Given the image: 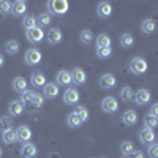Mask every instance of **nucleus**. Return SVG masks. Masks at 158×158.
Segmentation results:
<instances>
[{"mask_svg":"<svg viewBox=\"0 0 158 158\" xmlns=\"http://www.w3.org/2000/svg\"><path fill=\"white\" fill-rule=\"evenodd\" d=\"M48 10L51 11L49 15H56V16H63L67 15L70 10V3L67 0H49L48 2Z\"/></svg>","mask_w":158,"mask_h":158,"instance_id":"f257e3e1","label":"nucleus"},{"mask_svg":"<svg viewBox=\"0 0 158 158\" xmlns=\"http://www.w3.org/2000/svg\"><path fill=\"white\" fill-rule=\"evenodd\" d=\"M128 68H130V71L133 73V74H144V73L147 71L149 65H147V60L144 59V57H135V59L130 60Z\"/></svg>","mask_w":158,"mask_h":158,"instance_id":"f03ea898","label":"nucleus"},{"mask_svg":"<svg viewBox=\"0 0 158 158\" xmlns=\"http://www.w3.org/2000/svg\"><path fill=\"white\" fill-rule=\"evenodd\" d=\"M24 60L27 65H30V67H36V65L41 63L43 60V54H41V51L36 49V48H30L25 51V54H24Z\"/></svg>","mask_w":158,"mask_h":158,"instance_id":"7ed1b4c3","label":"nucleus"},{"mask_svg":"<svg viewBox=\"0 0 158 158\" xmlns=\"http://www.w3.org/2000/svg\"><path fill=\"white\" fill-rule=\"evenodd\" d=\"M25 38H27V41L32 43V44H38V43H41L43 40H44V30L41 27H33V29H29V30H25Z\"/></svg>","mask_w":158,"mask_h":158,"instance_id":"20e7f679","label":"nucleus"},{"mask_svg":"<svg viewBox=\"0 0 158 158\" xmlns=\"http://www.w3.org/2000/svg\"><path fill=\"white\" fill-rule=\"evenodd\" d=\"M101 109H103L104 112H108V114H114V112L118 109V101H117V98H114V97L103 98V101H101Z\"/></svg>","mask_w":158,"mask_h":158,"instance_id":"39448f33","label":"nucleus"},{"mask_svg":"<svg viewBox=\"0 0 158 158\" xmlns=\"http://www.w3.org/2000/svg\"><path fill=\"white\" fill-rule=\"evenodd\" d=\"M152 98V94H150V90L147 89H139L138 92H135V97L133 100L136 101L138 106H144V104H147Z\"/></svg>","mask_w":158,"mask_h":158,"instance_id":"423d86ee","label":"nucleus"},{"mask_svg":"<svg viewBox=\"0 0 158 158\" xmlns=\"http://www.w3.org/2000/svg\"><path fill=\"white\" fill-rule=\"evenodd\" d=\"M10 13L16 18L25 16V13H27V2H25V0H16V2H13Z\"/></svg>","mask_w":158,"mask_h":158,"instance_id":"0eeeda50","label":"nucleus"},{"mask_svg":"<svg viewBox=\"0 0 158 158\" xmlns=\"http://www.w3.org/2000/svg\"><path fill=\"white\" fill-rule=\"evenodd\" d=\"M15 131H16V139H18L19 142H22V144L30 142V139H32V130H30L27 125H21V127H18V130H15Z\"/></svg>","mask_w":158,"mask_h":158,"instance_id":"6e6552de","label":"nucleus"},{"mask_svg":"<svg viewBox=\"0 0 158 158\" xmlns=\"http://www.w3.org/2000/svg\"><path fill=\"white\" fill-rule=\"evenodd\" d=\"M44 35H46V40H48L49 44H59V43L62 41V38H63L62 30H60L59 27H51Z\"/></svg>","mask_w":158,"mask_h":158,"instance_id":"1a4fd4ad","label":"nucleus"},{"mask_svg":"<svg viewBox=\"0 0 158 158\" xmlns=\"http://www.w3.org/2000/svg\"><path fill=\"white\" fill-rule=\"evenodd\" d=\"M79 101V92L74 87H68L67 90L63 92V103L65 104H76Z\"/></svg>","mask_w":158,"mask_h":158,"instance_id":"9d476101","label":"nucleus"},{"mask_svg":"<svg viewBox=\"0 0 158 158\" xmlns=\"http://www.w3.org/2000/svg\"><path fill=\"white\" fill-rule=\"evenodd\" d=\"M98 84H100L101 89H114L117 85V77L112 73H106V74H103L100 77Z\"/></svg>","mask_w":158,"mask_h":158,"instance_id":"9b49d317","label":"nucleus"},{"mask_svg":"<svg viewBox=\"0 0 158 158\" xmlns=\"http://www.w3.org/2000/svg\"><path fill=\"white\" fill-rule=\"evenodd\" d=\"M138 136H139V141H141L142 144H146V146H150V144L155 142V131L150 130V128L144 127V128L139 131Z\"/></svg>","mask_w":158,"mask_h":158,"instance_id":"f8f14e48","label":"nucleus"},{"mask_svg":"<svg viewBox=\"0 0 158 158\" xmlns=\"http://www.w3.org/2000/svg\"><path fill=\"white\" fill-rule=\"evenodd\" d=\"M36 153H38V147L35 144H32V142L22 144V147H21V156L22 158H35Z\"/></svg>","mask_w":158,"mask_h":158,"instance_id":"ddd939ff","label":"nucleus"},{"mask_svg":"<svg viewBox=\"0 0 158 158\" xmlns=\"http://www.w3.org/2000/svg\"><path fill=\"white\" fill-rule=\"evenodd\" d=\"M73 79H71V71L68 70H60L56 76V84L57 85H71Z\"/></svg>","mask_w":158,"mask_h":158,"instance_id":"4468645a","label":"nucleus"},{"mask_svg":"<svg viewBox=\"0 0 158 158\" xmlns=\"http://www.w3.org/2000/svg\"><path fill=\"white\" fill-rule=\"evenodd\" d=\"M71 79H73V82L77 84V85H84L87 82V74L82 68H74L71 71Z\"/></svg>","mask_w":158,"mask_h":158,"instance_id":"2eb2a0df","label":"nucleus"},{"mask_svg":"<svg viewBox=\"0 0 158 158\" xmlns=\"http://www.w3.org/2000/svg\"><path fill=\"white\" fill-rule=\"evenodd\" d=\"M97 15H98L100 18H103V19L109 18V16L112 15V5H111L109 2H101V3H98V6H97Z\"/></svg>","mask_w":158,"mask_h":158,"instance_id":"dca6fc26","label":"nucleus"},{"mask_svg":"<svg viewBox=\"0 0 158 158\" xmlns=\"http://www.w3.org/2000/svg\"><path fill=\"white\" fill-rule=\"evenodd\" d=\"M11 85H13V90H15V92H18V94H22V92L27 90V79L22 77V76H18V77L13 79Z\"/></svg>","mask_w":158,"mask_h":158,"instance_id":"f3484780","label":"nucleus"},{"mask_svg":"<svg viewBox=\"0 0 158 158\" xmlns=\"http://www.w3.org/2000/svg\"><path fill=\"white\" fill-rule=\"evenodd\" d=\"M155 30H156V22L153 21V19H144L142 21V24H141V32L144 33V35H152V33H155Z\"/></svg>","mask_w":158,"mask_h":158,"instance_id":"a211bd4d","label":"nucleus"},{"mask_svg":"<svg viewBox=\"0 0 158 158\" xmlns=\"http://www.w3.org/2000/svg\"><path fill=\"white\" fill-rule=\"evenodd\" d=\"M8 112L11 117H15V115H22L24 114V104L19 101V100H15V101H11L8 104Z\"/></svg>","mask_w":158,"mask_h":158,"instance_id":"6ab92c4d","label":"nucleus"},{"mask_svg":"<svg viewBox=\"0 0 158 158\" xmlns=\"http://www.w3.org/2000/svg\"><path fill=\"white\" fill-rule=\"evenodd\" d=\"M57 95H59V85L56 82H46L44 84L43 97H46V98H56Z\"/></svg>","mask_w":158,"mask_h":158,"instance_id":"aec40b11","label":"nucleus"},{"mask_svg":"<svg viewBox=\"0 0 158 158\" xmlns=\"http://www.w3.org/2000/svg\"><path fill=\"white\" fill-rule=\"evenodd\" d=\"M122 122L125 123V125H135L136 122H138V114H136V111H133V109H128V111H125L123 112V115H122Z\"/></svg>","mask_w":158,"mask_h":158,"instance_id":"412c9836","label":"nucleus"},{"mask_svg":"<svg viewBox=\"0 0 158 158\" xmlns=\"http://www.w3.org/2000/svg\"><path fill=\"white\" fill-rule=\"evenodd\" d=\"M30 82H32L33 87H44V84H46V76H44L41 71H36V73L32 74Z\"/></svg>","mask_w":158,"mask_h":158,"instance_id":"4be33fe9","label":"nucleus"},{"mask_svg":"<svg viewBox=\"0 0 158 158\" xmlns=\"http://www.w3.org/2000/svg\"><path fill=\"white\" fill-rule=\"evenodd\" d=\"M19 49H21V44H19V41H16V40H10V41L5 43V51L10 56H16L19 52Z\"/></svg>","mask_w":158,"mask_h":158,"instance_id":"5701e85b","label":"nucleus"},{"mask_svg":"<svg viewBox=\"0 0 158 158\" xmlns=\"http://www.w3.org/2000/svg\"><path fill=\"white\" fill-rule=\"evenodd\" d=\"M118 97H120V100H122V101L130 103L131 100H133V97H135V92H133V89H131V87L125 85V87H122V89H120V92H118Z\"/></svg>","mask_w":158,"mask_h":158,"instance_id":"b1692460","label":"nucleus"},{"mask_svg":"<svg viewBox=\"0 0 158 158\" xmlns=\"http://www.w3.org/2000/svg\"><path fill=\"white\" fill-rule=\"evenodd\" d=\"M51 22H52V16L49 13H41V15L36 16V24H38V27H41V29L51 25Z\"/></svg>","mask_w":158,"mask_h":158,"instance_id":"393cba45","label":"nucleus"},{"mask_svg":"<svg viewBox=\"0 0 158 158\" xmlns=\"http://www.w3.org/2000/svg\"><path fill=\"white\" fill-rule=\"evenodd\" d=\"M112 40L108 33H100L97 38V48H111Z\"/></svg>","mask_w":158,"mask_h":158,"instance_id":"a878e982","label":"nucleus"},{"mask_svg":"<svg viewBox=\"0 0 158 158\" xmlns=\"http://www.w3.org/2000/svg\"><path fill=\"white\" fill-rule=\"evenodd\" d=\"M22 25H24L25 30L36 27V25H38V24H36V16H35V15H25V16L22 18Z\"/></svg>","mask_w":158,"mask_h":158,"instance_id":"bb28decb","label":"nucleus"},{"mask_svg":"<svg viewBox=\"0 0 158 158\" xmlns=\"http://www.w3.org/2000/svg\"><path fill=\"white\" fill-rule=\"evenodd\" d=\"M2 141L5 142V144H15L18 139H16V131L15 130H6V131H3L2 133Z\"/></svg>","mask_w":158,"mask_h":158,"instance_id":"cd10ccee","label":"nucleus"},{"mask_svg":"<svg viewBox=\"0 0 158 158\" xmlns=\"http://www.w3.org/2000/svg\"><path fill=\"white\" fill-rule=\"evenodd\" d=\"M120 152H122V155L130 156L131 153L135 152V144L131 142V141H123V142L120 144Z\"/></svg>","mask_w":158,"mask_h":158,"instance_id":"c85d7f7f","label":"nucleus"},{"mask_svg":"<svg viewBox=\"0 0 158 158\" xmlns=\"http://www.w3.org/2000/svg\"><path fill=\"white\" fill-rule=\"evenodd\" d=\"M13 117L11 115H2L0 117V128L2 131H6V130H13Z\"/></svg>","mask_w":158,"mask_h":158,"instance_id":"c756f323","label":"nucleus"},{"mask_svg":"<svg viewBox=\"0 0 158 158\" xmlns=\"http://www.w3.org/2000/svg\"><path fill=\"white\" fill-rule=\"evenodd\" d=\"M79 40H81V43H84V44H90L94 41V32L89 30V29H84L79 33Z\"/></svg>","mask_w":158,"mask_h":158,"instance_id":"7c9ffc66","label":"nucleus"},{"mask_svg":"<svg viewBox=\"0 0 158 158\" xmlns=\"http://www.w3.org/2000/svg\"><path fill=\"white\" fill-rule=\"evenodd\" d=\"M74 114L79 117V120H81L82 123L89 120V111H87V108H85V106H76Z\"/></svg>","mask_w":158,"mask_h":158,"instance_id":"2f4dec72","label":"nucleus"},{"mask_svg":"<svg viewBox=\"0 0 158 158\" xmlns=\"http://www.w3.org/2000/svg\"><path fill=\"white\" fill-rule=\"evenodd\" d=\"M133 44H135V38L131 33H123L120 36V46L122 48H131Z\"/></svg>","mask_w":158,"mask_h":158,"instance_id":"473e14b6","label":"nucleus"},{"mask_svg":"<svg viewBox=\"0 0 158 158\" xmlns=\"http://www.w3.org/2000/svg\"><path fill=\"white\" fill-rule=\"evenodd\" d=\"M67 123H68L71 128H79V127L82 125V122L79 120V117H77L74 112H71V114L67 117Z\"/></svg>","mask_w":158,"mask_h":158,"instance_id":"72a5a7b5","label":"nucleus"},{"mask_svg":"<svg viewBox=\"0 0 158 158\" xmlns=\"http://www.w3.org/2000/svg\"><path fill=\"white\" fill-rule=\"evenodd\" d=\"M144 127L146 128H150V130H153L156 125H158V117H153V115H150V114H147L146 117H144Z\"/></svg>","mask_w":158,"mask_h":158,"instance_id":"f704fd0d","label":"nucleus"},{"mask_svg":"<svg viewBox=\"0 0 158 158\" xmlns=\"http://www.w3.org/2000/svg\"><path fill=\"white\" fill-rule=\"evenodd\" d=\"M33 95H35V92H32V90H25V92H22L21 94V103L22 104H32V100H33Z\"/></svg>","mask_w":158,"mask_h":158,"instance_id":"c9c22d12","label":"nucleus"},{"mask_svg":"<svg viewBox=\"0 0 158 158\" xmlns=\"http://www.w3.org/2000/svg\"><path fill=\"white\" fill-rule=\"evenodd\" d=\"M97 56L100 59H108L112 56V48H97Z\"/></svg>","mask_w":158,"mask_h":158,"instance_id":"e433bc0d","label":"nucleus"},{"mask_svg":"<svg viewBox=\"0 0 158 158\" xmlns=\"http://www.w3.org/2000/svg\"><path fill=\"white\" fill-rule=\"evenodd\" d=\"M11 11V2L8 0H0V16H6Z\"/></svg>","mask_w":158,"mask_h":158,"instance_id":"4c0bfd02","label":"nucleus"},{"mask_svg":"<svg viewBox=\"0 0 158 158\" xmlns=\"http://www.w3.org/2000/svg\"><path fill=\"white\" fill-rule=\"evenodd\" d=\"M43 103H44L43 94H35V95H33V100H32V106H33V108H41Z\"/></svg>","mask_w":158,"mask_h":158,"instance_id":"58836bf2","label":"nucleus"},{"mask_svg":"<svg viewBox=\"0 0 158 158\" xmlns=\"http://www.w3.org/2000/svg\"><path fill=\"white\" fill-rule=\"evenodd\" d=\"M147 152H149V156H150V158H158V144H156V142L150 144Z\"/></svg>","mask_w":158,"mask_h":158,"instance_id":"ea45409f","label":"nucleus"},{"mask_svg":"<svg viewBox=\"0 0 158 158\" xmlns=\"http://www.w3.org/2000/svg\"><path fill=\"white\" fill-rule=\"evenodd\" d=\"M150 115H153V117H158V103H153L152 104V108H150V112H149Z\"/></svg>","mask_w":158,"mask_h":158,"instance_id":"a19ab883","label":"nucleus"},{"mask_svg":"<svg viewBox=\"0 0 158 158\" xmlns=\"http://www.w3.org/2000/svg\"><path fill=\"white\" fill-rule=\"evenodd\" d=\"M130 158H144V153L141 150H135L133 153L130 155Z\"/></svg>","mask_w":158,"mask_h":158,"instance_id":"79ce46f5","label":"nucleus"},{"mask_svg":"<svg viewBox=\"0 0 158 158\" xmlns=\"http://www.w3.org/2000/svg\"><path fill=\"white\" fill-rule=\"evenodd\" d=\"M5 65V57H3V54H0V68H2Z\"/></svg>","mask_w":158,"mask_h":158,"instance_id":"37998d69","label":"nucleus"},{"mask_svg":"<svg viewBox=\"0 0 158 158\" xmlns=\"http://www.w3.org/2000/svg\"><path fill=\"white\" fill-rule=\"evenodd\" d=\"M49 158H62V156H60L59 153H56V152H52V153L49 155Z\"/></svg>","mask_w":158,"mask_h":158,"instance_id":"c03bdc74","label":"nucleus"},{"mask_svg":"<svg viewBox=\"0 0 158 158\" xmlns=\"http://www.w3.org/2000/svg\"><path fill=\"white\" fill-rule=\"evenodd\" d=\"M0 158H2V147H0Z\"/></svg>","mask_w":158,"mask_h":158,"instance_id":"a18cd8bd","label":"nucleus"}]
</instances>
